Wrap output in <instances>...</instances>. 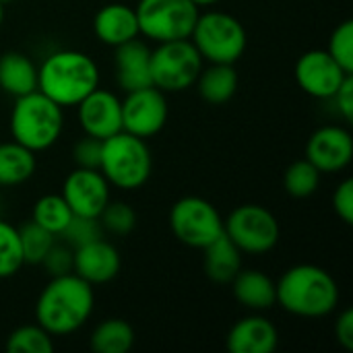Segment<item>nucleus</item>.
Returning a JSON list of instances; mask_svg holds the SVG:
<instances>
[{"instance_id": "f257e3e1", "label": "nucleus", "mask_w": 353, "mask_h": 353, "mask_svg": "<svg viewBox=\"0 0 353 353\" xmlns=\"http://www.w3.org/2000/svg\"><path fill=\"white\" fill-rule=\"evenodd\" d=\"M95 308L93 285L74 273L52 277L35 302V321L52 337L77 333Z\"/></svg>"}, {"instance_id": "f03ea898", "label": "nucleus", "mask_w": 353, "mask_h": 353, "mask_svg": "<svg viewBox=\"0 0 353 353\" xmlns=\"http://www.w3.org/2000/svg\"><path fill=\"white\" fill-rule=\"evenodd\" d=\"M277 304L300 319L329 316L339 304L335 277L319 265H296L275 281Z\"/></svg>"}, {"instance_id": "7ed1b4c3", "label": "nucleus", "mask_w": 353, "mask_h": 353, "mask_svg": "<svg viewBox=\"0 0 353 353\" xmlns=\"http://www.w3.org/2000/svg\"><path fill=\"white\" fill-rule=\"evenodd\" d=\"M99 87V68L79 50L52 52L37 68V91L60 108H72Z\"/></svg>"}, {"instance_id": "20e7f679", "label": "nucleus", "mask_w": 353, "mask_h": 353, "mask_svg": "<svg viewBox=\"0 0 353 353\" xmlns=\"http://www.w3.org/2000/svg\"><path fill=\"white\" fill-rule=\"evenodd\" d=\"M64 108L41 91L14 97L10 112V137L35 155L54 147L64 128Z\"/></svg>"}, {"instance_id": "39448f33", "label": "nucleus", "mask_w": 353, "mask_h": 353, "mask_svg": "<svg viewBox=\"0 0 353 353\" xmlns=\"http://www.w3.org/2000/svg\"><path fill=\"white\" fill-rule=\"evenodd\" d=\"M99 172L110 186L120 190H137L147 184L153 172V157L145 143L130 132H116L101 145Z\"/></svg>"}, {"instance_id": "423d86ee", "label": "nucleus", "mask_w": 353, "mask_h": 353, "mask_svg": "<svg viewBox=\"0 0 353 353\" xmlns=\"http://www.w3.org/2000/svg\"><path fill=\"white\" fill-rule=\"evenodd\" d=\"M188 39L209 64H236L244 56L248 41L240 19L223 10L199 12Z\"/></svg>"}, {"instance_id": "0eeeda50", "label": "nucleus", "mask_w": 353, "mask_h": 353, "mask_svg": "<svg viewBox=\"0 0 353 353\" xmlns=\"http://www.w3.org/2000/svg\"><path fill=\"white\" fill-rule=\"evenodd\" d=\"M205 66L190 39L157 43L151 50V83L163 93H180L192 87Z\"/></svg>"}, {"instance_id": "6e6552de", "label": "nucleus", "mask_w": 353, "mask_h": 353, "mask_svg": "<svg viewBox=\"0 0 353 353\" xmlns=\"http://www.w3.org/2000/svg\"><path fill=\"white\" fill-rule=\"evenodd\" d=\"M139 33L155 43L188 39L199 17L192 0H139L134 6Z\"/></svg>"}, {"instance_id": "1a4fd4ad", "label": "nucleus", "mask_w": 353, "mask_h": 353, "mask_svg": "<svg viewBox=\"0 0 353 353\" xmlns=\"http://www.w3.org/2000/svg\"><path fill=\"white\" fill-rule=\"evenodd\" d=\"M223 234L242 254L263 256L277 246L281 230L277 217L263 205H240L223 219Z\"/></svg>"}, {"instance_id": "9d476101", "label": "nucleus", "mask_w": 353, "mask_h": 353, "mask_svg": "<svg viewBox=\"0 0 353 353\" xmlns=\"http://www.w3.org/2000/svg\"><path fill=\"white\" fill-rule=\"evenodd\" d=\"M170 230L178 242L203 250L223 234V217L203 196H184L170 211Z\"/></svg>"}, {"instance_id": "9b49d317", "label": "nucleus", "mask_w": 353, "mask_h": 353, "mask_svg": "<svg viewBox=\"0 0 353 353\" xmlns=\"http://www.w3.org/2000/svg\"><path fill=\"white\" fill-rule=\"evenodd\" d=\"M170 105L165 93L149 85L137 91H128L122 99V130L139 139H151L159 134L168 122Z\"/></svg>"}, {"instance_id": "f8f14e48", "label": "nucleus", "mask_w": 353, "mask_h": 353, "mask_svg": "<svg viewBox=\"0 0 353 353\" xmlns=\"http://www.w3.org/2000/svg\"><path fill=\"white\" fill-rule=\"evenodd\" d=\"M298 87L316 99H331L350 72H345L327 50L304 52L294 68Z\"/></svg>"}, {"instance_id": "ddd939ff", "label": "nucleus", "mask_w": 353, "mask_h": 353, "mask_svg": "<svg viewBox=\"0 0 353 353\" xmlns=\"http://www.w3.org/2000/svg\"><path fill=\"white\" fill-rule=\"evenodd\" d=\"M62 199L72 215L99 217L103 207L110 203V184L99 170L77 168L62 184Z\"/></svg>"}, {"instance_id": "4468645a", "label": "nucleus", "mask_w": 353, "mask_h": 353, "mask_svg": "<svg viewBox=\"0 0 353 353\" xmlns=\"http://www.w3.org/2000/svg\"><path fill=\"white\" fill-rule=\"evenodd\" d=\"M306 159L321 174L343 172L353 159V137L343 126L329 124L312 132L306 145Z\"/></svg>"}, {"instance_id": "2eb2a0df", "label": "nucleus", "mask_w": 353, "mask_h": 353, "mask_svg": "<svg viewBox=\"0 0 353 353\" xmlns=\"http://www.w3.org/2000/svg\"><path fill=\"white\" fill-rule=\"evenodd\" d=\"M74 108L79 124L89 137L105 141L122 130V99L108 89H93Z\"/></svg>"}, {"instance_id": "dca6fc26", "label": "nucleus", "mask_w": 353, "mask_h": 353, "mask_svg": "<svg viewBox=\"0 0 353 353\" xmlns=\"http://www.w3.org/2000/svg\"><path fill=\"white\" fill-rule=\"evenodd\" d=\"M120 267H122V259L118 248L105 242L103 238L74 248L72 273L91 285L110 283L120 273Z\"/></svg>"}, {"instance_id": "f3484780", "label": "nucleus", "mask_w": 353, "mask_h": 353, "mask_svg": "<svg viewBox=\"0 0 353 353\" xmlns=\"http://www.w3.org/2000/svg\"><path fill=\"white\" fill-rule=\"evenodd\" d=\"M114 50H116L114 52L116 83L124 93L153 85L151 83V48L145 41L137 37Z\"/></svg>"}, {"instance_id": "a211bd4d", "label": "nucleus", "mask_w": 353, "mask_h": 353, "mask_svg": "<svg viewBox=\"0 0 353 353\" xmlns=\"http://www.w3.org/2000/svg\"><path fill=\"white\" fill-rule=\"evenodd\" d=\"M225 345L230 353H273L279 345V333L269 319L250 314L230 329Z\"/></svg>"}, {"instance_id": "6ab92c4d", "label": "nucleus", "mask_w": 353, "mask_h": 353, "mask_svg": "<svg viewBox=\"0 0 353 353\" xmlns=\"http://www.w3.org/2000/svg\"><path fill=\"white\" fill-rule=\"evenodd\" d=\"M93 33L95 37L112 48H118L130 39H137L139 33V21L134 6L112 2L97 10L93 19Z\"/></svg>"}, {"instance_id": "aec40b11", "label": "nucleus", "mask_w": 353, "mask_h": 353, "mask_svg": "<svg viewBox=\"0 0 353 353\" xmlns=\"http://www.w3.org/2000/svg\"><path fill=\"white\" fill-rule=\"evenodd\" d=\"M232 292L244 308L254 312L269 310L277 304L275 281L259 269H240V273L232 281Z\"/></svg>"}, {"instance_id": "412c9836", "label": "nucleus", "mask_w": 353, "mask_h": 353, "mask_svg": "<svg viewBox=\"0 0 353 353\" xmlns=\"http://www.w3.org/2000/svg\"><path fill=\"white\" fill-rule=\"evenodd\" d=\"M0 89L12 97L27 95L37 89V66L21 52L0 56Z\"/></svg>"}, {"instance_id": "4be33fe9", "label": "nucleus", "mask_w": 353, "mask_h": 353, "mask_svg": "<svg viewBox=\"0 0 353 353\" xmlns=\"http://www.w3.org/2000/svg\"><path fill=\"white\" fill-rule=\"evenodd\" d=\"M203 252H205V273L215 283H232L242 269V252L225 234H221L217 240L205 246Z\"/></svg>"}, {"instance_id": "5701e85b", "label": "nucleus", "mask_w": 353, "mask_h": 353, "mask_svg": "<svg viewBox=\"0 0 353 353\" xmlns=\"http://www.w3.org/2000/svg\"><path fill=\"white\" fill-rule=\"evenodd\" d=\"M194 85L207 103L223 105L238 91V72L234 64H209L207 68L203 66Z\"/></svg>"}, {"instance_id": "b1692460", "label": "nucleus", "mask_w": 353, "mask_h": 353, "mask_svg": "<svg viewBox=\"0 0 353 353\" xmlns=\"http://www.w3.org/2000/svg\"><path fill=\"white\" fill-rule=\"evenodd\" d=\"M37 168L35 153L25 149L23 145L8 141L0 143V186L10 188L25 184Z\"/></svg>"}, {"instance_id": "393cba45", "label": "nucleus", "mask_w": 353, "mask_h": 353, "mask_svg": "<svg viewBox=\"0 0 353 353\" xmlns=\"http://www.w3.org/2000/svg\"><path fill=\"white\" fill-rule=\"evenodd\" d=\"M89 345L95 353H128L134 345V331L122 319H108L93 329Z\"/></svg>"}, {"instance_id": "a878e982", "label": "nucleus", "mask_w": 353, "mask_h": 353, "mask_svg": "<svg viewBox=\"0 0 353 353\" xmlns=\"http://www.w3.org/2000/svg\"><path fill=\"white\" fill-rule=\"evenodd\" d=\"M72 211L68 209L62 194H46L35 201L31 211V221L41 225L43 230L52 232L54 236H60L66 223L70 221Z\"/></svg>"}, {"instance_id": "bb28decb", "label": "nucleus", "mask_w": 353, "mask_h": 353, "mask_svg": "<svg viewBox=\"0 0 353 353\" xmlns=\"http://www.w3.org/2000/svg\"><path fill=\"white\" fill-rule=\"evenodd\" d=\"M321 176L323 174L308 159H298V161H294L285 170V174H283V188L294 199H308V196H312L319 190Z\"/></svg>"}, {"instance_id": "cd10ccee", "label": "nucleus", "mask_w": 353, "mask_h": 353, "mask_svg": "<svg viewBox=\"0 0 353 353\" xmlns=\"http://www.w3.org/2000/svg\"><path fill=\"white\" fill-rule=\"evenodd\" d=\"M8 353H52L54 337L39 325H25L10 333L6 339Z\"/></svg>"}, {"instance_id": "c85d7f7f", "label": "nucleus", "mask_w": 353, "mask_h": 353, "mask_svg": "<svg viewBox=\"0 0 353 353\" xmlns=\"http://www.w3.org/2000/svg\"><path fill=\"white\" fill-rule=\"evenodd\" d=\"M19 230V240H21V250H23V261L29 265H39L46 256V252L52 248L56 242V236L35 221H27L25 225L17 228Z\"/></svg>"}, {"instance_id": "c756f323", "label": "nucleus", "mask_w": 353, "mask_h": 353, "mask_svg": "<svg viewBox=\"0 0 353 353\" xmlns=\"http://www.w3.org/2000/svg\"><path fill=\"white\" fill-rule=\"evenodd\" d=\"M23 265L19 230L0 219V279L17 275Z\"/></svg>"}, {"instance_id": "7c9ffc66", "label": "nucleus", "mask_w": 353, "mask_h": 353, "mask_svg": "<svg viewBox=\"0 0 353 353\" xmlns=\"http://www.w3.org/2000/svg\"><path fill=\"white\" fill-rule=\"evenodd\" d=\"M99 223L103 232H110L114 236H128L137 228V213L128 203L122 201H110L103 211L99 213Z\"/></svg>"}, {"instance_id": "2f4dec72", "label": "nucleus", "mask_w": 353, "mask_h": 353, "mask_svg": "<svg viewBox=\"0 0 353 353\" xmlns=\"http://www.w3.org/2000/svg\"><path fill=\"white\" fill-rule=\"evenodd\" d=\"M62 242L68 244L70 248L85 246L93 240L103 238V228L97 217H83V215H72L66 228L60 234Z\"/></svg>"}, {"instance_id": "473e14b6", "label": "nucleus", "mask_w": 353, "mask_h": 353, "mask_svg": "<svg viewBox=\"0 0 353 353\" xmlns=\"http://www.w3.org/2000/svg\"><path fill=\"white\" fill-rule=\"evenodd\" d=\"M327 52L331 58L345 70L353 74V21L347 19L335 27V31L329 37Z\"/></svg>"}, {"instance_id": "72a5a7b5", "label": "nucleus", "mask_w": 353, "mask_h": 353, "mask_svg": "<svg viewBox=\"0 0 353 353\" xmlns=\"http://www.w3.org/2000/svg\"><path fill=\"white\" fill-rule=\"evenodd\" d=\"M72 263H74V248H70L64 242L62 244L54 242L41 261L43 269L48 271L50 277H60V275L72 273Z\"/></svg>"}, {"instance_id": "f704fd0d", "label": "nucleus", "mask_w": 353, "mask_h": 353, "mask_svg": "<svg viewBox=\"0 0 353 353\" xmlns=\"http://www.w3.org/2000/svg\"><path fill=\"white\" fill-rule=\"evenodd\" d=\"M101 139L85 134L72 149V159L77 168H87V170H99L101 163Z\"/></svg>"}, {"instance_id": "c9c22d12", "label": "nucleus", "mask_w": 353, "mask_h": 353, "mask_svg": "<svg viewBox=\"0 0 353 353\" xmlns=\"http://www.w3.org/2000/svg\"><path fill=\"white\" fill-rule=\"evenodd\" d=\"M333 209L337 213V217L352 225L353 223V180L352 178H345L337 190L333 192Z\"/></svg>"}, {"instance_id": "e433bc0d", "label": "nucleus", "mask_w": 353, "mask_h": 353, "mask_svg": "<svg viewBox=\"0 0 353 353\" xmlns=\"http://www.w3.org/2000/svg\"><path fill=\"white\" fill-rule=\"evenodd\" d=\"M331 101L335 103L339 116L345 122L353 120V74H347L345 81L339 85V89L335 91V95L331 97Z\"/></svg>"}, {"instance_id": "4c0bfd02", "label": "nucleus", "mask_w": 353, "mask_h": 353, "mask_svg": "<svg viewBox=\"0 0 353 353\" xmlns=\"http://www.w3.org/2000/svg\"><path fill=\"white\" fill-rule=\"evenodd\" d=\"M335 337L337 343L345 350V352H353V312L347 308L337 316L335 323Z\"/></svg>"}, {"instance_id": "58836bf2", "label": "nucleus", "mask_w": 353, "mask_h": 353, "mask_svg": "<svg viewBox=\"0 0 353 353\" xmlns=\"http://www.w3.org/2000/svg\"><path fill=\"white\" fill-rule=\"evenodd\" d=\"M199 8L201 6H213V4H217V2H221V0H192Z\"/></svg>"}, {"instance_id": "ea45409f", "label": "nucleus", "mask_w": 353, "mask_h": 353, "mask_svg": "<svg viewBox=\"0 0 353 353\" xmlns=\"http://www.w3.org/2000/svg\"><path fill=\"white\" fill-rule=\"evenodd\" d=\"M2 21H4V4H0V25H2Z\"/></svg>"}, {"instance_id": "a19ab883", "label": "nucleus", "mask_w": 353, "mask_h": 353, "mask_svg": "<svg viewBox=\"0 0 353 353\" xmlns=\"http://www.w3.org/2000/svg\"><path fill=\"white\" fill-rule=\"evenodd\" d=\"M8 2H12V0H0V4H8Z\"/></svg>"}]
</instances>
